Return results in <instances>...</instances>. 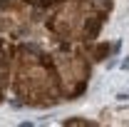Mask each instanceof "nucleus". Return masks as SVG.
Here are the masks:
<instances>
[{
    "instance_id": "1",
    "label": "nucleus",
    "mask_w": 129,
    "mask_h": 127,
    "mask_svg": "<svg viewBox=\"0 0 129 127\" xmlns=\"http://www.w3.org/2000/svg\"><path fill=\"white\" fill-rule=\"evenodd\" d=\"M89 70L87 52L77 45L60 43L47 50L37 43H20L10 60V90L27 107H55L87 90Z\"/></svg>"
},
{
    "instance_id": "2",
    "label": "nucleus",
    "mask_w": 129,
    "mask_h": 127,
    "mask_svg": "<svg viewBox=\"0 0 129 127\" xmlns=\"http://www.w3.org/2000/svg\"><path fill=\"white\" fill-rule=\"evenodd\" d=\"M114 0H45V30L67 45H82L99 37Z\"/></svg>"
},
{
    "instance_id": "3",
    "label": "nucleus",
    "mask_w": 129,
    "mask_h": 127,
    "mask_svg": "<svg viewBox=\"0 0 129 127\" xmlns=\"http://www.w3.org/2000/svg\"><path fill=\"white\" fill-rule=\"evenodd\" d=\"M10 60H13V48L0 37V105L5 102L8 87H10Z\"/></svg>"
},
{
    "instance_id": "4",
    "label": "nucleus",
    "mask_w": 129,
    "mask_h": 127,
    "mask_svg": "<svg viewBox=\"0 0 129 127\" xmlns=\"http://www.w3.org/2000/svg\"><path fill=\"white\" fill-rule=\"evenodd\" d=\"M102 117L109 125H129V107L127 110H109V112H104Z\"/></svg>"
}]
</instances>
